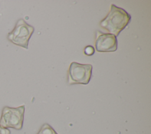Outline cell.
I'll use <instances>...</instances> for the list:
<instances>
[{"label": "cell", "instance_id": "obj_1", "mask_svg": "<svg viewBox=\"0 0 151 134\" xmlns=\"http://www.w3.org/2000/svg\"><path fill=\"white\" fill-rule=\"evenodd\" d=\"M130 19V15L124 9L111 4L109 12L100 21V26L116 37L129 24Z\"/></svg>", "mask_w": 151, "mask_h": 134}, {"label": "cell", "instance_id": "obj_2", "mask_svg": "<svg viewBox=\"0 0 151 134\" xmlns=\"http://www.w3.org/2000/svg\"><path fill=\"white\" fill-rule=\"evenodd\" d=\"M34 31V28L23 19L17 22L14 28L8 34V40L14 44L28 49L29 40Z\"/></svg>", "mask_w": 151, "mask_h": 134}, {"label": "cell", "instance_id": "obj_3", "mask_svg": "<svg viewBox=\"0 0 151 134\" xmlns=\"http://www.w3.org/2000/svg\"><path fill=\"white\" fill-rule=\"evenodd\" d=\"M24 112V105L17 107H4L0 118V126L4 128L21 130L22 128Z\"/></svg>", "mask_w": 151, "mask_h": 134}, {"label": "cell", "instance_id": "obj_4", "mask_svg": "<svg viewBox=\"0 0 151 134\" xmlns=\"http://www.w3.org/2000/svg\"><path fill=\"white\" fill-rule=\"evenodd\" d=\"M92 66L72 62L68 70L67 80L69 84H87L92 74Z\"/></svg>", "mask_w": 151, "mask_h": 134}, {"label": "cell", "instance_id": "obj_5", "mask_svg": "<svg viewBox=\"0 0 151 134\" xmlns=\"http://www.w3.org/2000/svg\"><path fill=\"white\" fill-rule=\"evenodd\" d=\"M95 48L98 52H114L117 48L116 37L111 34L97 31L95 37Z\"/></svg>", "mask_w": 151, "mask_h": 134}, {"label": "cell", "instance_id": "obj_6", "mask_svg": "<svg viewBox=\"0 0 151 134\" xmlns=\"http://www.w3.org/2000/svg\"><path fill=\"white\" fill-rule=\"evenodd\" d=\"M37 134H58L57 132L48 123H44L41 127Z\"/></svg>", "mask_w": 151, "mask_h": 134}, {"label": "cell", "instance_id": "obj_7", "mask_svg": "<svg viewBox=\"0 0 151 134\" xmlns=\"http://www.w3.org/2000/svg\"><path fill=\"white\" fill-rule=\"evenodd\" d=\"M95 52L94 48L91 45H87L84 48V53L87 55H92Z\"/></svg>", "mask_w": 151, "mask_h": 134}, {"label": "cell", "instance_id": "obj_8", "mask_svg": "<svg viewBox=\"0 0 151 134\" xmlns=\"http://www.w3.org/2000/svg\"><path fill=\"white\" fill-rule=\"evenodd\" d=\"M0 134H11V131L8 129L0 126Z\"/></svg>", "mask_w": 151, "mask_h": 134}]
</instances>
